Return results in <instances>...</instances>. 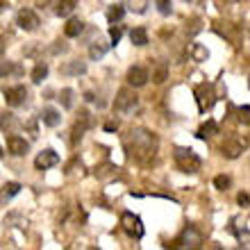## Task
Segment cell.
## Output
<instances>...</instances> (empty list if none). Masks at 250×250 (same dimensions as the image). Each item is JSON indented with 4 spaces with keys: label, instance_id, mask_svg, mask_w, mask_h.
I'll return each instance as SVG.
<instances>
[{
    "label": "cell",
    "instance_id": "6da1fadb",
    "mask_svg": "<svg viewBox=\"0 0 250 250\" xmlns=\"http://www.w3.org/2000/svg\"><path fill=\"white\" fill-rule=\"evenodd\" d=\"M157 137L152 134V132L148 130H132L130 137L125 139V148H127V152H130L134 159H139V162H150L152 157H155V152H157Z\"/></svg>",
    "mask_w": 250,
    "mask_h": 250
},
{
    "label": "cell",
    "instance_id": "7a4b0ae2",
    "mask_svg": "<svg viewBox=\"0 0 250 250\" xmlns=\"http://www.w3.org/2000/svg\"><path fill=\"white\" fill-rule=\"evenodd\" d=\"M173 157H175V164L182 173H198L200 166H203V159L198 157L191 148H175Z\"/></svg>",
    "mask_w": 250,
    "mask_h": 250
},
{
    "label": "cell",
    "instance_id": "3957f363",
    "mask_svg": "<svg viewBox=\"0 0 250 250\" xmlns=\"http://www.w3.org/2000/svg\"><path fill=\"white\" fill-rule=\"evenodd\" d=\"M193 96H196L198 112L200 114H207L211 107H214V103H216V91H214V84H209V82L198 84L196 91H193Z\"/></svg>",
    "mask_w": 250,
    "mask_h": 250
},
{
    "label": "cell",
    "instance_id": "277c9868",
    "mask_svg": "<svg viewBox=\"0 0 250 250\" xmlns=\"http://www.w3.org/2000/svg\"><path fill=\"white\" fill-rule=\"evenodd\" d=\"M203 234L193 228V225H187L185 230H182V234H180L173 244H168V246H173V248H191V250H196V248H203Z\"/></svg>",
    "mask_w": 250,
    "mask_h": 250
},
{
    "label": "cell",
    "instance_id": "5b68a950",
    "mask_svg": "<svg viewBox=\"0 0 250 250\" xmlns=\"http://www.w3.org/2000/svg\"><path fill=\"white\" fill-rule=\"evenodd\" d=\"M121 230L125 234H130L132 239H141L144 237V223H141V218L137 214H132V211H123L121 214Z\"/></svg>",
    "mask_w": 250,
    "mask_h": 250
},
{
    "label": "cell",
    "instance_id": "8992f818",
    "mask_svg": "<svg viewBox=\"0 0 250 250\" xmlns=\"http://www.w3.org/2000/svg\"><path fill=\"white\" fill-rule=\"evenodd\" d=\"M139 105V98L134 96V91L132 89H121L119 96H116V100H114V112L116 114H130L134 112Z\"/></svg>",
    "mask_w": 250,
    "mask_h": 250
},
{
    "label": "cell",
    "instance_id": "52a82bcc",
    "mask_svg": "<svg viewBox=\"0 0 250 250\" xmlns=\"http://www.w3.org/2000/svg\"><path fill=\"white\" fill-rule=\"evenodd\" d=\"M16 25H19L21 30H25V32H34V30L41 25V21H39V16H37V12H32V9H21V12L16 14Z\"/></svg>",
    "mask_w": 250,
    "mask_h": 250
},
{
    "label": "cell",
    "instance_id": "ba28073f",
    "mask_svg": "<svg viewBox=\"0 0 250 250\" xmlns=\"http://www.w3.org/2000/svg\"><path fill=\"white\" fill-rule=\"evenodd\" d=\"M5 103L9 107H21L23 103L27 100V89L23 84H16V86H7L5 91Z\"/></svg>",
    "mask_w": 250,
    "mask_h": 250
},
{
    "label": "cell",
    "instance_id": "9c48e42d",
    "mask_svg": "<svg viewBox=\"0 0 250 250\" xmlns=\"http://www.w3.org/2000/svg\"><path fill=\"white\" fill-rule=\"evenodd\" d=\"M89 125H91V116H89V112L86 109H82L80 112V119L75 121V125H73V137H71V144L78 146L80 141H82V137H84V132L89 130Z\"/></svg>",
    "mask_w": 250,
    "mask_h": 250
},
{
    "label": "cell",
    "instance_id": "30bf717a",
    "mask_svg": "<svg viewBox=\"0 0 250 250\" xmlns=\"http://www.w3.org/2000/svg\"><path fill=\"white\" fill-rule=\"evenodd\" d=\"M248 148V141H241V139H237V137H230V139H225V144H223V155L228 159H237V157H241V152Z\"/></svg>",
    "mask_w": 250,
    "mask_h": 250
},
{
    "label": "cell",
    "instance_id": "8fae6325",
    "mask_svg": "<svg viewBox=\"0 0 250 250\" xmlns=\"http://www.w3.org/2000/svg\"><path fill=\"white\" fill-rule=\"evenodd\" d=\"M127 84L134 86V89H141V86H146V82L150 80V75H148V71H146L144 66H130V71H127Z\"/></svg>",
    "mask_w": 250,
    "mask_h": 250
},
{
    "label": "cell",
    "instance_id": "7c38bea8",
    "mask_svg": "<svg viewBox=\"0 0 250 250\" xmlns=\"http://www.w3.org/2000/svg\"><path fill=\"white\" fill-rule=\"evenodd\" d=\"M7 150H9V155H14V157H23L27 150H30V144H27L23 137H19V134H9L7 137Z\"/></svg>",
    "mask_w": 250,
    "mask_h": 250
},
{
    "label": "cell",
    "instance_id": "4fadbf2b",
    "mask_svg": "<svg viewBox=\"0 0 250 250\" xmlns=\"http://www.w3.org/2000/svg\"><path fill=\"white\" fill-rule=\"evenodd\" d=\"M60 164V155L55 150H43L37 155V159H34V166H37V171H48V168H53V166Z\"/></svg>",
    "mask_w": 250,
    "mask_h": 250
},
{
    "label": "cell",
    "instance_id": "5bb4252c",
    "mask_svg": "<svg viewBox=\"0 0 250 250\" xmlns=\"http://www.w3.org/2000/svg\"><path fill=\"white\" fill-rule=\"evenodd\" d=\"M41 121H43V125H48V127H57V125L62 123V114L57 112L55 107H43Z\"/></svg>",
    "mask_w": 250,
    "mask_h": 250
},
{
    "label": "cell",
    "instance_id": "9a60e30c",
    "mask_svg": "<svg viewBox=\"0 0 250 250\" xmlns=\"http://www.w3.org/2000/svg\"><path fill=\"white\" fill-rule=\"evenodd\" d=\"M116 175H119V168L114 164H109V162H107V164H100L98 168H96V178L103 180V182H109V180H114Z\"/></svg>",
    "mask_w": 250,
    "mask_h": 250
},
{
    "label": "cell",
    "instance_id": "2e32d148",
    "mask_svg": "<svg viewBox=\"0 0 250 250\" xmlns=\"http://www.w3.org/2000/svg\"><path fill=\"white\" fill-rule=\"evenodd\" d=\"M214 134H218V123L216 121H207V123H203L200 127H198V132H196V137L198 139H211Z\"/></svg>",
    "mask_w": 250,
    "mask_h": 250
},
{
    "label": "cell",
    "instance_id": "e0dca14e",
    "mask_svg": "<svg viewBox=\"0 0 250 250\" xmlns=\"http://www.w3.org/2000/svg\"><path fill=\"white\" fill-rule=\"evenodd\" d=\"M84 32V21L82 19H71L68 23H66V27H64V34L66 37H80V34Z\"/></svg>",
    "mask_w": 250,
    "mask_h": 250
},
{
    "label": "cell",
    "instance_id": "ac0fdd59",
    "mask_svg": "<svg viewBox=\"0 0 250 250\" xmlns=\"http://www.w3.org/2000/svg\"><path fill=\"white\" fill-rule=\"evenodd\" d=\"M130 41L137 48L148 46V32H146V27H134V30H130Z\"/></svg>",
    "mask_w": 250,
    "mask_h": 250
},
{
    "label": "cell",
    "instance_id": "d6986e66",
    "mask_svg": "<svg viewBox=\"0 0 250 250\" xmlns=\"http://www.w3.org/2000/svg\"><path fill=\"white\" fill-rule=\"evenodd\" d=\"M64 75H82V73H86V64L84 62H68V64H64L60 68Z\"/></svg>",
    "mask_w": 250,
    "mask_h": 250
},
{
    "label": "cell",
    "instance_id": "ffe728a7",
    "mask_svg": "<svg viewBox=\"0 0 250 250\" xmlns=\"http://www.w3.org/2000/svg\"><path fill=\"white\" fill-rule=\"evenodd\" d=\"M189 55H191V60H193V62H207V57H209V50H207L203 43H191Z\"/></svg>",
    "mask_w": 250,
    "mask_h": 250
},
{
    "label": "cell",
    "instance_id": "44dd1931",
    "mask_svg": "<svg viewBox=\"0 0 250 250\" xmlns=\"http://www.w3.org/2000/svg\"><path fill=\"white\" fill-rule=\"evenodd\" d=\"M166 78H168V64L166 62H157L155 71H152V82L162 84V82H166Z\"/></svg>",
    "mask_w": 250,
    "mask_h": 250
},
{
    "label": "cell",
    "instance_id": "7402d4cb",
    "mask_svg": "<svg viewBox=\"0 0 250 250\" xmlns=\"http://www.w3.org/2000/svg\"><path fill=\"white\" fill-rule=\"evenodd\" d=\"M75 7H78V0H60L55 14H57V16H71V14L75 12Z\"/></svg>",
    "mask_w": 250,
    "mask_h": 250
},
{
    "label": "cell",
    "instance_id": "603a6c76",
    "mask_svg": "<svg viewBox=\"0 0 250 250\" xmlns=\"http://www.w3.org/2000/svg\"><path fill=\"white\" fill-rule=\"evenodd\" d=\"M123 16H125V5H121V2H116V5H112L107 9V21L109 23H119Z\"/></svg>",
    "mask_w": 250,
    "mask_h": 250
},
{
    "label": "cell",
    "instance_id": "cb8c5ba5",
    "mask_svg": "<svg viewBox=\"0 0 250 250\" xmlns=\"http://www.w3.org/2000/svg\"><path fill=\"white\" fill-rule=\"evenodd\" d=\"M21 191V185L19 182H7L5 189H2V193H0V203H7V200H12L16 193Z\"/></svg>",
    "mask_w": 250,
    "mask_h": 250
},
{
    "label": "cell",
    "instance_id": "d4e9b609",
    "mask_svg": "<svg viewBox=\"0 0 250 250\" xmlns=\"http://www.w3.org/2000/svg\"><path fill=\"white\" fill-rule=\"evenodd\" d=\"M46 78H48V64L46 62H39V64L34 66V71H32V82L34 84H41Z\"/></svg>",
    "mask_w": 250,
    "mask_h": 250
},
{
    "label": "cell",
    "instance_id": "484cf974",
    "mask_svg": "<svg viewBox=\"0 0 250 250\" xmlns=\"http://www.w3.org/2000/svg\"><path fill=\"white\" fill-rule=\"evenodd\" d=\"M105 55H107V46H105V43H103V41H93L91 48H89V57L96 62V60H103Z\"/></svg>",
    "mask_w": 250,
    "mask_h": 250
},
{
    "label": "cell",
    "instance_id": "4316f807",
    "mask_svg": "<svg viewBox=\"0 0 250 250\" xmlns=\"http://www.w3.org/2000/svg\"><path fill=\"white\" fill-rule=\"evenodd\" d=\"M0 125H2V130H5L7 134H12V132L19 127V121H16L14 114H2V116H0Z\"/></svg>",
    "mask_w": 250,
    "mask_h": 250
},
{
    "label": "cell",
    "instance_id": "83f0119b",
    "mask_svg": "<svg viewBox=\"0 0 250 250\" xmlns=\"http://www.w3.org/2000/svg\"><path fill=\"white\" fill-rule=\"evenodd\" d=\"M60 103L64 105V109H71V107H73V89H62Z\"/></svg>",
    "mask_w": 250,
    "mask_h": 250
},
{
    "label": "cell",
    "instance_id": "f1b7e54d",
    "mask_svg": "<svg viewBox=\"0 0 250 250\" xmlns=\"http://www.w3.org/2000/svg\"><path fill=\"white\" fill-rule=\"evenodd\" d=\"M121 37H123V27L112 23V27H109V39H112V43H109V46H116L121 41Z\"/></svg>",
    "mask_w": 250,
    "mask_h": 250
},
{
    "label": "cell",
    "instance_id": "f546056e",
    "mask_svg": "<svg viewBox=\"0 0 250 250\" xmlns=\"http://www.w3.org/2000/svg\"><path fill=\"white\" fill-rule=\"evenodd\" d=\"M230 185H232V180L228 178V175H216V178H214V187H216L218 191H228Z\"/></svg>",
    "mask_w": 250,
    "mask_h": 250
},
{
    "label": "cell",
    "instance_id": "4dcf8cb0",
    "mask_svg": "<svg viewBox=\"0 0 250 250\" xmlns=\"http://www.w3.org/2000/svg\"><path fill=\"white\" fill-rule=\"evenodd\" d=\"M200 30H203V21L200 19H191L187 23V34H198Z\"/></svg>",
    "mask_w": 250,
    "mask_h": 250
},
{
    "label": "cell",
    "instance_id": "1f68e13d",
    "mask_svg": "<svg viewBox=\"0 0 250 250\" xmlns=\"http://www.w3.org/2000/svg\"><path fill=\"white\" fill-rule=\"evenodd\" d=\"M155 5H157L159 14H164V16H168V14L173 12V5H171V0H155Z\"/></svg>",
    "mask_w": 250,
    "mask_h": 250
},
{
    "label": "cell",
    "instance_id": "d6a6232c",
    "mask_svg": "<svg viewBox=\"0 0 250 250\" xmlns=\"http://www.w3.org/2000/svg\"><path fill=\"white\" fill-rule=\"evenodd\" d=\"M146 7H148V0H130V9L137 14H144Z\"/></svg>",
    "mask_w": 250,
    "mask_h": 250
},
{
    "label": "cell",
    "instance_id": "836d02e7",
    "mask_svg": "<svg viewBox=\"0 0 250 250\" xmlns=\"http://www.w3.org/2000/svg\"><path fill=\"white\" fill-rule=\"evenodd\" d=\"M239 114H241V116H239V121H241V123H246L248 125V114H250V107L248 105H244V107H239Z\"/></svg>",
    "mask_w": 250,
    "mask_h": 250
},
{
    "label": "cell",
    "instance_id": "e575fe53",
    "mask_svg": "<svg viewBox=\"0 0 250 250\" xmlns=\"http://www.w3.org/2000/svg\"><path fill=\"white\" fill-rule=\"evenodd\" d=\"M12 71H14V66L9 64V62H0V78H2V75H9Z\"/></svg>",
    "mask_w": 250,
    "mask_h": 250
},
{
    "label": "cell",
    "instance_id": "d590c367",
    "mask_svg": "<svg viewBox=\"0 0 250 250\" xmlns=\"http://www.w3.org/2000/svg\"><path fill=\"white\" fill-rule=\"evenodd\" d=\"M237 203L241 205L244 209H246V207H248V205H250V198H248V193H246V191H241V193H239V196H237Z\"/></svg>",
    "mask_w": 250,
    "mask_h": 250
},
{
    "label": "cell",
    "instance_id": "8d00e7d4",
    "mask_svg": "<svg viewBox=\"0 0 250 250\" xmlns=\"http://www.w3.org/2000/svg\"><path fill=\"white\" fill-rule=\"evenodd\" d=\"M105 130H107V132L119 130V123H114V121H109V123H105Z\"/></svg>",
    "mask_w": 250,
    "mask_h": 250
},
{
    "label": "cell",
    "instance_id": "74e56055",
    "mask_svg": "<svg viewBox=\"0 0 250 250\" xmlns=\"http://www.w3.org/2000/svg\"><path fill=\"white\" fill-rule=\"evenodd\" d=\"M5 50H7V39L5 37H0V55L5 53Z\"/></svg>",
    "mask_w": 250,
    "mask_h": 250
},
{
    "label": "cell",
    "instance_id": "f35d334b",
    "mask_svg": "<svg viewBox=\"0 0 250 250\" xmlns=\"http://www.w3.org/2000/svg\"><path fill=\"white\" fill-rule=\"evenodd\" d=\"M34 5L37 7H48L50 5V0H34Z\"/></svg>",
    "mask_w": 250,
    "mask_h": 250
},
{
    "label": "cell",
    "instance_id": "ab89813d",
    "mask_svg": "<svg viewBox=\"0 0 250 250\" xmlns=\"http://www.w3.org/2000/svg\"><path fill=\"white\" fill-rule=\"evenodd\" d=\"M84 100H86V103H93V100H96V98H93V93L89 91V93H84Z\"/></svg>",
    "mask_w": 250,
    "mask_h": 250
},
{
    "label": "cell",
    "instance_id": "60d3db41",
    "mask_svg": "<svg viewBox=\"0 0 250 250\" xmlns=\"http://www.w3.org/2000/svg\"><path fill=\"white\" fill-rule=\"evenodd\" d=\"M7 7H9V5H7V2H5V0H0V14H2V12H5V9H7Z\"/></svg>",
    "mask_w": 250,
    "mask_h": 250
},
{
    "label": "cell",
    "instance_id": "b9f144b4",
    "mask_svg": "<svg viewBox=\"0 0 250 250\" xmlns=\"http://www.w3.org/2000/svg\"><path fill=\"white\" fill-rule=\"evenodd\" d=\"M0 157H2V146H0Z\"/></svg>",
    "mask_w": 250,
    "mask_h": 250
}]
</instances>
